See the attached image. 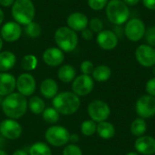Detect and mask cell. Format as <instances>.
I'll return each mask as SVG.
<instances>
[{
    "instance_id": "obj_1",
    "label": "cell",
    "mask_w": 155,
    "mask_h": 155,
    "mask_svg": "<svg viewBox=\"0 0 155 155\" xmlns=\"http://www.w3.org/2000/svg\"><path fill=\"white\" fill-rule=\"evenodd\" d=\"M1 109L8 119L17 120L25 114L28 109V100L21 94L14 92L3 98Z\"/></svg>"
},
{
    "instance_id": "obj_2",
    "label": "cell",
    "mask_w": 155,
    "mask_h": 155,
    "mask_svg": "<svg viewBox=\"0 0 155 155\" xmlns=\"http://www.w3.org/2000/svg\"><path fill=\"white\" fill-rule=\"evenodd\" d=\"M53 107L62 115L74 114L81 106V99L73 92L58 93L52 99Z\"/></svg>"
},
{
    "instance_id": "obj_3",
    "label": "cell",
    "mask_w": 155,
    "mask_h": 155,
    "mask_svg": "<svg viewBox=\"0 0 155 155\" xmlns=\"http://www.w3.org/2000/svg\"><path fill=\"white\" fill-rule=\"evenodd\" d=\"M11 15L20 25H26L35 17V6L32 0H15L11 6Z\"/></svg>"
},
{
    "instance_id": "obj_4",
    "label": "cell",
    "mask_w": 155,
    "mask_h": 155,
    "mask_svg": "<svg viewBox=\"0 0 155 155\" xmlns=\"http://www.w3.org/2000/svg\"><path fill=\"white\" fill-rule=\"evenodd\" d=\"M54 39L56 46L64 53H71L75 50L79 41L77 33L67 25L58 27L54 32Z\"/></svg>"
},
{
    "instance_id": "obj_5",
    "label": "cell",
    "mask_w": 155,
    "mask_h": 155,
    "mask_svg": "<svg viewBox=\"0 0 155 155\" xmlns=\"http://www.w3.org/2000/svg\"><path fill=\"white\" fill-rule=\"evenodd\" d=\"M105 14L114 25H123L130 19V8L123 0H109Z\"/></svg>"
},
{
    "instance_id": "obj_6",
    "label": "cell",
    "mask_w": 155,
    "mask_h": 155,
    "mask_svg": "<svg viewBox=\"0 0 155 155\" xmlns=\"http://www.w3.org/2000/svg\"><path fill=\"white\" fill-rule=\"evenodd\" d=\"M70 133L62 125H53L46 129L45 139L46 143L54 147H63L69 143Z\"/></svg>"
},
{
    "instance_id": "obj_7",
    "label": "cell",
    "mask_w": 155,
    "mask_h": 155,
    "mask_svg": "<svg viewBox=\"0 0 155 155\" xmlns=\"http://www.w3.org/2000/svg\"><path fill=\"white\" fill-rule=\"evenodd\" d=\"M87 114L91 120L96 124L107 121L111 115V108L109 104L103 100H93L87 106Z\"/></svg>"
},
{
    "instance_id": "obj_8",
    "label": "cell",
    "mask_w": 155,
    "mask_h": 155,
    "mask_svg": "<svg viewBox=\"0 0 155 155\" xmlns=\"http://www.w3.org/2000/svg\"><path fill=\"white\" fill-rule=\"evenodd\" d=\"M124 35L131 42H139L144 37L146 26L144 22L140 18L129 19L124 27Z\"/></svg>"
},
{
    "instance_id": "obj_9",
    "label": "cell",
    "mask_w": 155,
    "mask_h": 155,
    "mask_svg": "<svg viewBox=\"0 0 155 155\" xmlns=\"http://www.w3.org/2000/svg\"><path fill=\"white\" fill-rule=\"evenodd\" d=\"M94 87V81L91 75L80 74L77 75L72 82V92L79 97L90 94Z\"/></svg>"
},
{
    "instance_id": "obj_10",
    "label": "cell",
    "mask_w": 155,
    "mask_h": 155,
    "mask_svg": "<svg viewBox=\"0 0 155 155\" xmlns=\"http://www.w3.org/2000/svg\"><path fill=\"white\" fill-rule=\"evenodd\" d=\"M135 112L143 119H149L155 116V97L144 94L139 97L135 104Z\"/></svg>"
},
{
    "instance_id": "obj_11",
    "label": "cell",
    "mask_w": 155,
    "mask_h": 155,
    "mask_svg": "<svg viewBox=\"0 0 155 155\" xmlns=\"http://www.w3.org/2000/svg\"><path fill=\"white\" fill-rule=\"evenodd\" d=\"M134 55L138 64L143 67L149 68L155 65V48L147 44L138 45Z\"/></svg>"
},
{
    "instance_id": "obj_12",
    "label": "cell",
    "mask_w": 155,
    "mask_h": 155,
    "mask_svg": "<svg viewBox=\"0 0 155 155\" xmlns=\"http://www.w3.org/2000/svg\"><path fill=\"white\" fill-rule=\"evenodd\" d=\"M15 89L25 97L32 96L36 89V81L30 73H23L16 78Z\"/></svg>"
},
{
    "instance_id": "obj_13",
    "label": "cell",
    "mask_w": 155,
    "mask_h": 155,
    "mask_svg": "<svg viewBox=\"0 0 155 155\" xmlns=\"http://www.w3.org/2000/svg\"><path fill=\"white\" fill-rule=\"evenodd\" d=\"M0 134L6 140H16L23 134L22 125L14 119H5L0 123Z\"/></svg>"
},
{
    "instance_id": "obj_14",
    "label": "cell",
    "mask_w": 155,
    "mask_h": 155,
    "mask_svg": "<svg viewBox=\"0 0 155 155\" xmlns=\"http://www.w3.org/2000/svg\"><path fill=\"white\" fill-rule=\"evenodd\" d=\"M0 35L4 41L14 43L20 39L22 35V27L15 21H8L1 26Z\"/></svg>"
},
{
    "instance_id": "obj_15",
    "label": "cell",
    "mask_w": 155,
    "mask_h": 155,
    "mask_svg": "<svg viewBox=\"0 0 155 155\" xmlns=\"http://www.w3.org/2000/svg\"><path fill=\"white\" fill-rule=\"evenodd\" d=\"M96 43L99 47L105 51H111L116 48L119 43V37L114 34L113 30L104 29L102 32L97 34Z\"/></svg>"
},
{
    "instance_id": "obj_16",
    "label": "cell",
    "mask_w": 155,
    "mask_h": 155,
    "mask_svg": "<svg viewBox=\"0 0 155 155\" xmlns=\"http://www.w3.org/2000/svg\"><path fill=\"white\" fill-rule=\"evenodd\" d=\"M44 63L50 67L60 66L64 61V53L57 46L46 48L43 53Z\"/></svg>"
},
{
    "instance_id": "obj_17",
    "label": "cell",
    "mask_w": 155,
    "mask_h": 155,
    "mask_svg": "<svg viewBox=\"0 0 155 155\" xmlns=\"http://www.w3.org/2000/svg\"><path fill=\"white\" fill-rule=\"evenodd\" d=\"M134 149L139 154H155V138L145 134L138 137L134 142Z\"/></svg>"
},
{
    "instance_id": "obj_18",
    "label": "cell",
    "mask_w": 155,
    "mask_h": 155,
    "mask_svg": "<svg viewBox=\"0 0 155 155\" xmlns=\"http://www.w3.org/2000/svg\"><path fill=\"white\" fill-rule=\"evenodd\" d=\"M66 24L69 28L77 32H82L84 29L88 27L89 19L87 15L82 12L76 11L71 13L66 19Z\"/></svg>"
},
{
    "instance_id": "obj_19",
    "label": "cell",
    "mask_w": 155,
    "mask_h": 155,
    "mask_svg": "<svg viewBox=\"0 0 155 155\" xmlns=\"http://www.w3.org/2000/svg\"><path fill=\"white\" fill-rule=\"evenodd\" d=\"M16 78L10 73L0 72V96L5 97L15 92Z\"/></svg>"
},
{
    "instance_id": "obj_20",
    "label": "cell",
    "mask_w": 155,
    "mask_h": 155,
    "mask_svg": "<svg viewBox=\"0 0 155 155\" xmlns=\"http://www.w3.org/2000/svg\"><path fill=\"white\" fill-rule=\"evenodd\" d=\"M40 94L45 99H53L59 91L58 84L53 78H45L40 84Z\"/></svg>"
},
{
    "instance_id": "obj_21",
    "label": "cell",
    "mask_w": 155,
    "mask_h": 155,
    "mask_svg": "<svg viewBox=\"0 0 155 155\" xmlns=\"http://www.w3.org/2000/svg\"><path fill=\"white\" fill-rule=\"evenodd\" d=\"M16 64V55L11 51L0 52V72L10 71Z\"/></svg>"
},
{
    "instance_id": "obj_22",
    "label": "cell",
    "mask_w": 155,
    "mask_h": 155,
    "mask_svg": "<svg viewBox=\"0 0 155 155\" xmlns=\"http://www.w3.org/2000/svg\"><path fill=\"white\" fill-rule=\"evenodd\" d=\"M57 77L64 84L72 83L76 77V70L72 64H69L60 65L57 71Z\"/></svg>"
},
{
    "instance_id": "obj_23",
    "label": "cell",
    "mask_w": 155,
    "mask_h": 155,
    "mask_svg": "<svg viewBox=\"0 0 155 155\" xmlns=\"http://www.w3.org/2000/svg\"><path fill=\"white\" fill-rule=\"evenodd\" d=\"M96 134L100 138L104 140H109L115 135V127L112 123L104 121L97 124Z\"/></svg>"
},
{
    "instance_id": "obj_24",
    "label": "cell",
    "mask_w": 155,
    "mask_h": 155,
    "mask_svg": "<svg viewBox=\"0 0 155 155\" xmlns=\"http://www.w3.org/2000/svg\"><path fill=\"white\" fill-rule=\"evenodd\" d=\"M94 81L98 83H104L108 81L112 76V69L106 64H100L94 66V69L91 75Z\"/></svg>"
},
{
    "instance_id": "obj_25",
    "label": "cell",
    "mask_w": 155,
    "mask_h": 155,
    "mask_svg": "<svg viewBox=\"0 0 155 155\" xmlns=\"http://www.w3.org/2000/svg\"><path fill=\"white\" fill-rule=\"evenodd\" d=\"M130 132L133 136H135L137 138L144 135L147 132V123L145 119H143L141 117L134 119L130 125Z\"/></svg>"
},
{
    "instance_id": "obj_26",
    "label": "cell",
    "mask_w": 155,
    "mask_h": 155,
    "mask_svg": "<svg viewBox=\"0 0 155 155\" xmlns=\"http://www.w3.org/2000/svg\"><path fill=\"white\" fill-rule=\"evenodd\" d=\"M45 103L44 99L37 95H32L28 100V109L35 115L42 114L45 109Z\"/></svg>"
},
{
    "instance_id": "obj_27",
    "label": "cell",
    "mask_w": 155,
    "mask_h": 155,
    "mask_svg": "<svg viewBox=\"0 0 155 155\" xmlns=\"http://www.w3.org/2000/svg\"><path fill=\"white\" fill-rule=\"evenodd\" d=\"M29 155H53L50 146L44 142H36L29 148Z\"/></svg>"
},
{
    "instance_id": "obj_28",
    "label": "cell",
    "mask_w": 155,
    "mask_h": 155,
    "mask_svg": "<svg viewBox=\"0 0 155 155\" xmlns=\"http://www.w3.org/2000/svg\"><path fill=\"white\" fill-rule=\"evenodd\" d=\"M38 65V59L33 54H25L21 60V67L26 73L34 71Z\"/></svg>"
},
{
    "instance_id": "obj_29",
    "label": "cell",
    "mask_w": 155,
    "mask_h": 155,
    "mask_svg": "<svg viewBox=\"0 0 155 155\" xmlns=\"http://www.w3.org/2000/svg\"><path fill=\"white\" fill-rule=\"evenodd\" d=\"M42 117L45 122L50 124H55L60 120V114L54 108V107H48L45 108V111L42 114Z\"/></svg>"
},
{
    "instance_id": "obj_30",
    "label": "cell",
    "mask_w": 155,
    "mask_h": 155,
    "mask_svg": "<svg viewBox=\"0 0 155 155\" xmlns=\"http://www.w3.org/2000/svg\"><path fill=\"white\" fill-rule=\"evenodd\" d=\"M96 128H97V124L91 119L84 121L80 126L82 134L84 136H87V137H90V136H93L94 134H95Z\"/></svg>"
},
{
    "instance_id": "obj_31",
    "label": "cell",
    "mask_w": 155,
    "mask_h": 155,
    "mask_svg": "<svg viewBox=\"0 0 155 155\" xmlns=\"http://www.w3.org/2000/svg\"><path fill=\"white\" fill-rule=\"evenodd\" d=\"M25 35L30 37V38H37L40 36L41 33H42V27L41 25L33 21L31 23H29L28 25H25Z\"/></svg>"
},
{
    "instance_id": "obj_32",
    "label": "cell",
    "mask_w": 155,
    "mask_h": 155,
    "mask_svg": "<svg viewBox=\"0 0 155 155\" xmlns=\"http://www.w3.org/2000/svg\"><path fill=\"white\" fill-rule=\"evenodd\" d=\"M63 155H83L82 149L74 143L66 144L62 152Z\"/></svg>"
},
{
    "instance_id": "obj_33",
    "label": "cell",
    "mask_w": 155,
    "mask_h": 155,
    "mask_svg": "<svg viewBox=\"0 0 155 155\" xmlns=\"http://www.w3.org/2000/svg\"><path fill=\"white\" fill-rule=\"evenodd\" d=\"M88 27L94 32V33H100L104 30V23L103 21L98 17H94L91 20H89Z\"/></svg>"
},
{
    "instance_id": "obj_34",
    "label": "cell",
    "mask_w": 155,
    "mask_h": 155,
    "mask_svg": "<svg viewBox=\"0 0 155 155\" xmlns=\"http://www.w3.org/2000/svg\"><path fill=\"white\" fill-rule=\"evenodd\" d=\"M109 0H87V5L94 11H101L104 9Z\"/></svg>"
},
{
    "instance_id": "obj_35",
    "label": "cell",
    "mask_w": 155,
    "mask_h": 155,
    "mask_svg": "<svg viewBox=\"0 0 155 155\" xmlns=\"http://www.w3.org/2000/svg\"><path fill=\"white\" fill-rule=\"evenodd\" d=\"M144 38H145L147 45L155 47V25L150 26L149 28H146Z\"/></svg>"
},
{
    "instance_id": "obj_36",
    "label": "cell",
    "mask_w": 155,
    "mask_h": 155,
    "mask_svg": "<svg viewBox=\"0 0 155 155\" xmlns=\"http://www.w3.org/2000/svg\"><path fill=\"white\" fill-rule=\"evenodd\" d=\"M94 69V65L90 60H84V61H83L81 63L80 70H81L83 74L92 75V73H93Z\"/></svg>"
},
{
    "instance_id": "obj_37",
    "label": "cell",
    "mask_w": 155,
    "mask_h": 155,
    "mask_svg": "<svg viewBox=\"0 0 155 155\" xmlns=\"http://www.w3.org/2000/svg\"><path fill=\"white\" fill-rule=\"evenodd\" d=\"M145 91H146V94H149V95H152V96H154L155 97V77L153 76V78L149 79L147 82H146V84H145Z\"/></svg>"
},
{
    "instance_id": "obj_38",
    "label": "cell",
    "mask_w": 155,
    "mask_h": 155,
    "mask_svg": "<svg viewBox=\"0 0 155 155\" xmlns=\"http://www.w3.org/2000/svg\"><path fill=\"white\" fill-rule=\"evenodd\" d=\"M94 33L89 27L84 29V30L81 32V35H82L83 39H84V40H86V41L92 40V39L94 38Z\"/></svg>"
},
{
    "instance_id": "obj_39",
    "label": "cell",
    "mask_w": 155,
    "mask_h": 155,
    "mask_svg": "<svg viewBox=\"0 0 155 155\" xmlns=\"http://www.w3.org/2000/svg\"><path fill=\"white\" fill-rule=\"evenodd\" d=\"M142 2L145 8L151 11H155V0H142Z\"/></svg>"
},
{
    "instance_id": "obj_40",
    "label": "cell",
    "mask_w": 155,
    "mask_h": 155,
    "mask_svg": "<svg viewBox=\"0 0 155 155\" xmlns=\"http://www.w3.org/2000/svg\"><path fill=\"white\" fill-rule=\"evenodd\" d=\"M114 32V34H115L118 37H120V36H122L123 35H124V28L122 27V25H115Z\"/></svg>"
},
{
    "instance_id": "obj_41",
    "label": "cell",
    "mask_w": 155,
    "mask_h": 155,
    "mask_svg": "<svg viewBox=\"0 0 155 155\" xmlns=\"http://www.w3.org/2000/svg\"><path fill=\"white\" fill-rule=\"evenodd\" d=\"M15 0H0V5L4 7H9L12 6Z\"/></svg>"
},
{
    "instance_id": "obj_42",
    "label": "cell",
    "mask_w": 155,
    "mask_h": 155,
    "mask_svg": "<svg viewBox=\"0 0 155 155\" xmlns=\"http://www.w3.org/2000/svg\"><path fill=\"white\" fill-rule=\"evenodd\" d=\"M79 135L78 134H70V138H69V142H71L72 143H74V144H76V143H78L79 142Z\"/></svg>"
},
{
    "instance_id": "obj_43",
    "label": "cell",
    "mask_w": 155,
    "mask_h": 155,
    "mask_svg": "<svg viewBox=\"0 0 155 155\" xmlns=\"http://www.w3.org/2000/svg\"><path fill=\"white\" fill-rule=\"evenodd\" d=\"M128 6H134L138 5L142 0H123Z\"/></svg>"
},
{
    "instance_id": "obj_44",
    "label": "cell",
    "mask_w": 155,
    "mask_h": 155,
    "mask_svg": "<svg viewBox=\"0 0 155 155\" xmlns=\"http://www.w3.org/2000/svg\"><path fill=\"white\" fill-rule=\"evenodd\" d=\"M12 155H29L25 150H22V149H18V150H15Z\"/></svg>"
},
{
    "instance_id": "obj_45",
    "label": "cell",
    "mask_w": 155,
    "mask_h": 155,
    "mask_svg": "<svg viewBox=\"0 0 155 155\" xmlns=\"http://www.w3.org/2000/svg\"><path fill=\"white\" fill-rule=\"evenodd\" d=\"M4 20H5V13H4L3 9L0 8V25L3 24Z\"/></svg>"
},
{
    "instance_id": "obj_46",
    "label": "cell",
    "mask_w": 155,
    "mask_h": 155,
    "mask_svg": "<svg viewBox=\"0 0 155 155\" xmlns=\"http://www.w3.org/2000/svg\"><path fill=\"white\" fill-rule=\"evenodd\" d=\"M5 145V138L0 134V149H2Z\"/></svg>"
},
{
    "instance_id": "obj_47",
    "label": "cell",
    "mask_w": 155,
    "mask_h": 155,
    "mask_svg": "<svg viewBox=\"0 0 155 155\" xmlns=\"http://www.w3.org/2000/svg\"><path fill=\"white\" fill-rule=\"evenodd\" d=\"M3 45H4V40H3V38L1 37V35H0V52H1V50H2V48H3Z\"/></svg>"
},
{
    "instance_id": "obj_48",
    "label": "cell",
    "mask_w": 155,
    "mask_h": 155,
    "mask_svg": "<svg viewBox=\"0 0 155 155\" xmlns=\"http://www.w3.org/2000/svg\"><path fill=\"white\" fill-rule=\"evenodd\" d=\"M125 155H139V153H136V152H129V153H127Z\"/></svg>"
},
{
    "instance_id": "obj_49",
    "label": "cell",
    "mask_w": 155,
    "mask_h": 155,
    "mask_svg": "<svg viewBox=\"0 0 155 155\" xmlns=\"http://www.w3.org/2000/svg\"><path fill=\"white\" fill-rule=\"evenodd\" d=\"M0 155H9L5 151H4L3 149H0Z\"/></svg>"
},
{
    "instance_id": "obj_50",
    "label": "cell",
    "mask_w": 155,
    "mask_h": 155,
    "mask_svg": "<svg viewBox=\"0 0 155 155\" xmlns=\"http://www.w3.org/2000/svg\"><path fill=\"white\" fill-rule=\"evenodd\" d=\"M2 102H3V97L0 96V107H1V105H2Z\"/></svg>"
},
{
    "instance_id": "obj_51",
    "label": "cell",
    "mask_w": 155,
    "mask_h": 155,
    "mask_svg": "<svg viewBox=\"0 0 155 155\" xmlns=\"http://www.w3.org/2000/svg\"><path fill=\"white\" fill-rule=\"evenodd\" d=\"M153 75H154L155 77V65L153 67Z\"/></svg>"
},
{
    "instance_id": "obj_52",
    "label": "cell",
    "mask_w": 155,
    "mask_h": 155,
    "mask_svg": "<svg viewBox=\"0 0 155 155\" xmlns=\"http://www.w3.org/2000/svg\"><path fill=\"white\" fill-rule=\"evenodd\" d=\"M60 1H65V0H60Z\"/></svg>"
}]
</instances>
